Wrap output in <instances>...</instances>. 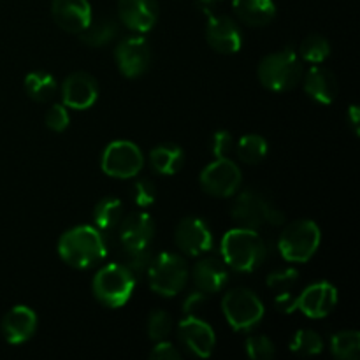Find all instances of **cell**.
<instances>
[{"instance_id":"ac0fdd59","label":"cell","mask_w":360,"mask_h":360,"mask_svg":"<svg viewBox=\"0 0 360 360\" xmlns=\"http://www.w3.org/2000/svg\"><path fill=\"white\" fill-rule=\"evenodd\" d=\"M118 14L122 23L134 32H148L158 21L157 0H118Z\"/></svg>"},{"instance_id":"e575fe53","label":"cell","mask_w":360,"mask_h":360,"mask_svg":"<svg viewBox=\"0 0 360 360\" xmlns=\"http://www.w3.org/2000/svg\"><path fill=\"white\" fill-rule=\"evenodd\" d=\"M132 199L137 206L150 207L157 200V186L151 179L141 178L132 186Z\"/></svg>"},{"instance_id":"6da1fadb","label":"cell","mask_w":360,"mask_h":360,"mask_svg":"<svg viewBox=\"0 0 360 360\" xmlns=\"http://www.w3.org/2000/svg\"><path fill=\"white\" fill-rule=\"evenodd\" d=\"M58 253L67 266L88 269L108 255V246L98 229L79 225L63 232L58 241Z\"/></svg>"},{"instance_id":"d6986e66","label":"cell","mask_w":360,"mask_h":360,"mask_svg":"<svg viewBox=\"0 0 360 360\" xmlns=\"http://www.w3.org/2000/svg\"><path fill=\"white\" fill-rule=\"evenodd\" d=\"M155 238V224L150 214L137 211L127 214L120 224V241L125 250H139L151 245Z\"/></svg>"},{"instance_id":"cb8c5ba5","label":"cell","mask_w":360,"mask_h":360,"mask_svg":"<svg viewBox=\"0 0 360 360\" xmlns=\"http://www.w3.org/2000/svg\"><path fill=\"white\" fill-rule=\"evenodd\" d=\"M185 164V153L179 146L171 143L158 144L150 153V165L157 174L172 176Z\"/></svg>"},{"instance_id":"8d00e7d4","label":"cell","mask_w":360,"mask_h":360,"mask_svg":"<svg viewBox=\"0 0 360 360\" xmlns=\"http://www.w3.org/2000/svg\"><path fill=\"white\" fill-rule=\"evenodd\" d=\"M69 111L65 105L55 104L46 112V127L53 132H63L69 127Z\"/></svg>"},{"instance_id":"74e56055","label":"cell","mask_w":360,"mask_h":360,"mask_svg":"<svg viewBox=\"0 0 360 360\" xmlns=\"http://www.w3.org/2000/svg\"><path fill=\"white\" fill-rule=\"evenodd\" d=\"M213 148L214 158H227L231 155V151L234 150V139H232V134L227 130H220L213 136Z\"/></svg>"},{"instance_id":"7a4b0ae2","label":"cell","mask_w":360,"mask_h":360,"mask_svg":"<svg viewBox=\"0 0 360 360\" xmlns=\"http://www.w3.org/2000/svg\"><path fill=\"white\" fill-rule=\"evenodd\" d=\"M221 257L224 262L234 271L252 273L266 260V241L255 229H232L221 239Z\"/></svg>"},{"instance_id":"1f68e13d","label":"cell","mask_w":360,"mask_h":360,"mask_svg":"<svg viewBox=\"0 0 360 360\" xmlns=\"http://www.w3.org/2000/svg\"><path fill=\"white\" fill-rule=\"evenodd\" d=\"M172 330V319L164 309H155L148 319V336L153 341L167 340Z\"/></svg>"},{"instance_id":"9c48e42d","label":"cell","mask_w":360,"mask_h":360,"mask_svg":"<svg viewBox=\"0 0 360 360\" xmlns=\"http://www.w3.org/2000/svg\"><path fill=\"white\" fill-rule=\"evenodd\" d=\"M101 165L102 171L111 178H134L144 165L143 151L130 141H112L102 153Z\"/></svg>"},{"instance_id":"52a82bcc","label":"cell","mask_w":360,"mask_h":360,"mask_svg":"<svg viewBox=\"0 0 360 360\" xmlns=\"http://www.w3.org/2000/svg\"><path fill=\"white\" fill-rule=\"evenodd\" d=\"M221 309L229 326L236 330H250L264 319V304L255 292L234 288L224 295Z\"/></svg>"},{"instance_id":"f546056e","label":"cell","mask_w":360,"mask_h":360,"mask_svg":"<svg viewBox=\"0 0 360 360\" xmlns=\"http://www.w3.org/2000/svg\"><path fill=\"white\" fill-rule=\"evenodd\" d=\"M330 44L323 35L311 34L299 46V56L309 63H322L329 58Z\"/></svg>"},{"instance_id":"5b68a950","label":"cell","mask_w":360,"mask_h":360,"mask_svg":"<svg viewBox=\"0 0 360 360\" xmlns=\"http://www.w3.org/2000/svg\"><path fill=\"white\" fill-rule=\"evenodd\" d=\"M322 239L320 227L311 220H295L285 227L278 239V250L288 262L304 264L316 253Z\"/></svg>"},{"instance_id":"ba28073f","label":"cell","mask_w":360,"mask_h":360,"mask_svg":"<svg viewBox=\"0 0 360 360\" xmlns=\"http://www.w3.org/2000/svg\"><path fill=\"white\" fill-rule=\"evenodd\" d=\"M231 213L241 227L255 229V231L264 224L281 225L285 221L283 213L271 207L269 200L257 190H245L239 193Z\"/></svg>"},{"instance_id":"ab89813d","label":"cell","mask_w":360,"mask_h":360,"mask_svg":"<svg viewBox=\"0 0 360 360\" xmlns=\"http://www.w3.org/2000/svg\"><path fill=\"white\" fill-rule=\"evenodd\" d=\"M274 308L278 309L280 313H294L297 309V295L292 294L290 292H280L276 294V299H274Z\"/></svg>"},{"instance_id":"30bf717a","label":"cell","mask_w":360,"mask_h":360,"mask_svg":"<svg viewBox=\"0 0 360 360\" xmlns=\"http://www.w3.org/2000/svg\"><path fill=\"white\" fill-rule=\"evenodd\" d=\"M241 171L229 158H217L200 172V186L207 195L232 197L241 186Z\"/></svg>"},{"instance_id":"2e32d148","label":"cell","mask_w":360,"mask_h":360,"mask_svg":"<svg viewBox=\"0 0 360 360\" xmlns=\"http://www.w3.org/2000/svg\"><path fill=\"white\" fill-rule=\"evenodd\" d=\"M98 84L88 72H72L62 84V101L65 108L83 109L91 108L97 102Z\"/></svg>"},{"instance_id":"e0dca14e","label":"cell","mask_w":360,"mask_h":360,"mask_svg":"<svg viewBox=\"0 0 360 360\" xmlns=\"http://www.w3.org/2000/svg\"><path fill=\"white\" fill-rule=\"evenodd\" d=\"M53 20L69 34H81L91 21V6L88 0H53Z\"/></svg>"},{"instance_id":"7402d4cb","label":"cell","mask_w":360,"mask_h":360,"mask_svg":"<svg viewBox=\"0 0 360 360\" xmlns=\"http://www.w3.org/2000/svg\"><path fill=\"white\" fill-rule=\"evenodd\" d=\"M304 90L313 101L320 102V104H333L338 97V79L329 69L326 67H320L316 63L315 67L308 70L304 77Z\"/></svg>"},{"instance_id":"60d3db41","label":"cell","mask_w":360,"mask_h":360,"mask_svg":"<svg viewBox=\"0 0 360 360\" xmlns=\"http://www.w3.org/2000/svg\"><path fill=\"white\" fill-rule=\"evenodd\" d=\"M204 301H206V294L200 290L193 292V294H190L188 297H186L185 304H183V311H185V315H193L195 313V309H199L200 306L204 304Z\"/></svg>"},{"instance_id":"7c38bea8","label":"cell","mask_w":360,"mask_h":360,"mask_svg":"<svg viewBox=\"0 0 360 360\" xmlns=\"http://www.w3.org/2000/svg\"><path fill=\"white\" fill-rule=\"evenodd\" d=\"M178 336L183 347L200 359L210 357L217 347V336H214L213 327L193 315H186V319L179 322Z\"/></svg>"},{"instance_id":"4fadbf2b","label":"cell","mask_w":360,"mask_h":360,"mask_svg":"<svg viewBox=\"0 0 360 360\" xmlns=\"http://www.w3.org/2000/svg\"><path fill=\"white\" fill-rule=\"evenodd\" d=\"M206 39L214 51L234 55L243 46V34L238 23L225 14H211L206 25Z\"/></svg>"},{"instance_id":"b9f144b4","label":"cell","mask_w":360,"mask_h":360,"mask_svg":"<svg viewBox=\"0 0 360 360\" xmlns=\"http://www.w3.org/2000/svg\"><path fill=\"white\" fill-rule=\"evenodd\" d=\"M347 118L350 120L352 127H354V132L359 134V120H360V116H359V108H357V105H350V109H348Z\"/></svg>"},{"instance_id":"83f0119b","label":"cell","mask_w":360,"mask_h":360,"mask_svg":"<svg viewBox=\"0 0 360 360\" xmlns=\"http://www.w3.org/2000/svg\"><path fill=\"white\" fill-rule=\"evenodd\" d=\"M236 151H238L239 160L248 165H255L266 158L267 141L262 136H257V134H248V136H243L238 141Z\"/></svg>"},{"instance_id":"3957f363","label":"cell","mask_w":360,"mask_h":360,"mask_svg":"<svg viewBox=\"0 0 360 360\" xmlns=\"http://www.w3.org/2000/svg\"><path fill=\"white\" fill-rule=\"evenodd\" d=\"M259 79L267 90L288 91L299 84L302 79L301 56L292 49L271 53L259 63Z\"/></svg>"},{"instance_id":"d590c367","label":"cell","mask_w":360,"mask_h":360,"mask_svg":"<svg viewBox=\"0 0 360 360\" xmlns=\"http://www.w3.org/2000/svg\"><path fill=\"white\" fill-rule=\"evenodd\" d=\"M297 280L299 273L295 269H281L269 274V278H267V287L276 292V294H280V292H290L294 288V285L297 283Z\"/></svg>"},{"instance_id":"5bb4252c","label":"cell","mask_w":360,"mask_h":360,"mask_svg":"<svg viewBox=\"0 0 360 360\" xmlns=\"http://www.w3.org/2000/svg\"><path fill=\"white\" fill-rule=\"evenodd\" d=\"M338 304V290L329 281H319L297 295V309L309 319H326Z\"/></svg>"},{"instance_id":"7bdbcfd3","label":"cell","mask_w":360,"mask_h":360,"mask_svg":"<svg viewBox=\"0 0 360 360\" xmlns=\"http://www.w3.org/2000/svg\"><path fill=\"white\" fill-rule=\"evenodd\" d=\"M220 2V0H197V6L200 7V11H204V13L210 14L211 9L214 7V4Z\"/></svg>"},{"instance_id":"836d02e7","label":"cell","mask_w":360,"mask_h":360,"mask_svg":"<svg viewBox=\"0 0 360 360\" xmlns=\"http://www.w3.org/2000/svg\"><path fill=\"white\" fill-rule=\"evenodd\" d=\"M246 354L250 359L267 360L274 357L276 350H274V345L269 338L259 334V336H250L246 340Z\"/></svg>"},{"instance_id":"f1b7e54d","label":"cell","mask_w":360,"mask_h":360,"mask_svg":"<svg viewBox=\"0 0 360 360\" xmlns=\"http://www.w3.org/2000/svg\"><path fill=\"white\" fill-rule=\"evenodd\" d=\"M330 352L341 360H357L360 355V334L357 330H341L330 340Z\"/></svg>"},{"instance_id":"484cf974","label":"cell","mask_w":360,"mask_h":360,"mask_svg":"<svg viewBox=\"0 0 360 360\" xmlns=\"http://www.w3.org/2000/svg\"><path fill=\"white\" fill-rule=\"evenodd\" d=\"M94 220L98 231L111 232L123 220V204L116 197H104L94 210Z\"/></svg>"},{"instance_id":"8992f818","label":"cell","mask_w":360,"mask_h":360,"mask_svg":"<svg viewBox=\"0 0 360 360\" xmlns=\"http://www.w3.org/2000/svg\"><path fill=\"white\" fill-rule=\"evenodd\" d=\"M148 280L155 294L172 297L186 287L188 281V266L185 259L176 253H160L151 260L148 269Z\"/></svg>"},{"instance_id":"44dd1931","label":"cell","mask_w":360,"mask_h":360,"mask_svg":"<svg viewBox=\"0 0 360 360\" xmlns=\"http://www.w3.org/2000/svg\"><path fill=\"white\" fill-rule=\"evenodd\" d=\"M192 278L197 290L204 292V294H214V292L221 290L224 285L227 283L229 273L221 260L206 257L193 266Z\"/></svg>"},{"instance_id":"277c9868","label":"cell","mask_w":360,"mask_h":360,"mask_svg":"<svg viewBox=\"0 0 360 360\" xmlns=\"http://www.w3.org/2000/svg\"><path fill=\"white\" fill-rule=\"evenodd\" d=\"M136 276L123 264H108L94 278V294L108 308H122L130 301Z\"/></svg>"},{"instance_id":"4316f807","label":"cell","mask_w":360,"mask_h":360,"mask_svg":"<svg viewBox=\"0 0 360 360\" xmlns=\"http://www.w3.org/2000/svg\"><path fill=\"white\" fill-rule=\"evenodd\" d=\"M56 81L51 74L42 72V70H34L25 77V90L28 97L34 98L35 102H48L55 97L56 94Z\"/></svg>"},{"instance_id":"9a60e30c","label":"cell","mask_w":360,"mask_h":360,"mask_svg":"<svg viewBox=\"0 0 360 360\" xmlns=\"http://www.w3.org/2000/svg\"><path fill=\"white\" fill-rule=\"evenodd\" d=\"M174 239L178 248L192 257L202 255V253L210 252L213 246V234H211L210 227L200 218L193 217L179 221Z\"/></svg>"},{"instance_id":"d4e9b609","label":"cell","mask_w":360,"mask_h":360,"mask_svg":"<svg viewBox=\"0 0 360 360\" xmlns=\"http://www.w3.org/2000/svg\"><path fill=\"white\" fill-rule=\"evenodd\" d=\"M118 32V21L112 20V18H98L95 21L91 20L90 25L79 35L84 44L91 46V48H102V46L115 41Z\"/></svg>"},{"instance_id":"ffe728a7","label":"cell","mask_w":360,"mask_h":360,"mask_svg":"<svg viewBox=\"0 0 360 360\" xmlns=\"http://www.w3.org/2000/svg\"><path fill=\"white\" fill-rule=\"evenodd\" d=\"M37 329V315L28 306H14L2 320V334L7 343L21 345L30 340Z\"/></svg>"},{"instance_id":"4dcf8cb0","label":"cell","mask_w":360,"mask_h":360,"mask_svg":"<svg viewBox=\"0 0 360 360\" xmlns=\"http://www.w3.org/2000/svg\"><path fill=\"white\" fill-rule=\"evenodd\" d=\"M290 350L297 355L309 357V355H316L323 350V341L315 330H297L290 343Z\"/></svg>"},{"instance_id":"603a6c76","label":"cell","mask_w":360,"mask_h":360,"mask_svg":"<svg viewBox=\"0 0 360 360\" xmlns=\"http://www.w3.org/2000/svg\"><path fill=\"white\" fill-rule=\"evenodd\" d=\"M232 7L236 16L248 27H266L276 16L273 0H232Z\"/></svg>"},{"instance_id":"f35d334b","label":"cell","mask_w":360,"mask_h":360,"mask_svg":"<svg viewBox=\"0 0 360 360\" xmlns=\"http://www.w3.org/2000/svg\"><path fill=\"white\" fill-rule=\"evenodd\" d=\"M150 359L153 360H179L181 359V354H179L178 348L174 347L169 341H157V347L151 350Z\"/></svg>"},{"instance_id":"d6a6232c","label":"cell","mask_w":360,"mask_h":360,"mask_svg":"<svg viewBox=\"0 0 360 360\" xmlns=\"http://www.w3.org/2000/svg\"><path fill=\"white\" fill-rule=\"evenodd\" d=\"M127 252V260L123 266L134 274V276H141V274H146L148 269L151 266V257L150 246L146 248H139V250H125Z\"/></svg>"},{"instance_id":"8fae6325","label":"cell","mask_w":360,"mask_h":360,"mask_svg":"<svg viewBox=\"0 0 360 360\" xmlns=\"http://www.w3.org/2000/svg\"><path fill=\"white\" fill-rule=\"evenodd\" d=\"M116 63L123 76L139 77L150 69L151 63V48L150 42L141 35H130L125 37L115 51Z\"/></svg>"}]
</instances>
